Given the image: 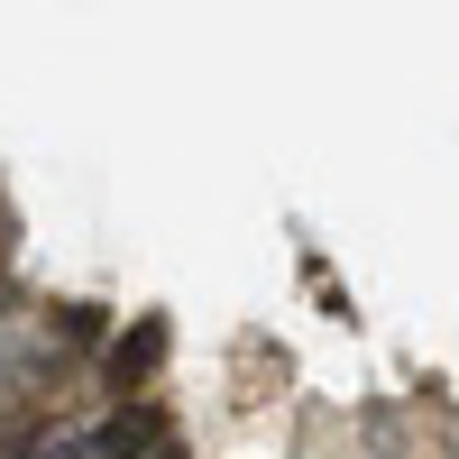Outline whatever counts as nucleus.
Listing matches in <instances>:
<instances>
[{
    "mask_svg": "<svg viewBox=\"0 0 459 459\" xmlns=\"http://www.w3.org/2000/svg\"><path fill=\"white\" fill-rule=\"evenodd\" d=\"M175 441V423H166V404H147V395H120L101 413V423H83L74 432V459H157Z\"/></svg>",
    "mask_w": 459,
    "mask_h": 459,
    "instance_id": "obj_1",
    "label": "nucleus"
},
{
    "mask_svg": "<svg viewBox=\"0 0 459 459\" xmlns=\"http://www.w3.org/2000/svg\"><path fill=\"white\" fill-rule=\"evenodd\" d=\"M166 350H175V322H166V313H138V322L101 350V386H110V404H120V395H138L147 377L166 368Z\"/></svg>",
    "mask_w": 459,
    "mask_h": 459,
    "instance_id": "obj_2",
    "label": "nucleus"
},
{
    "mask_svg": "<svg viewBox=\"0 0 459 459\" xmlns=\"http://www.w3.org/2000/svg\"><path fill=\"white\" fill-rule=\"evenodd\" d=\"M74 432H83V423H65V413H56V423L37 432V441H28L19 459H74Z\"/></svg>",
    "mask_w": 459,
    "mask_h": 459,
    "instance_id": "obj_3",
    "label": "nucleus"
},
{
    "mask_svg": "<svg viewBox=\"0 0 459 459\" xmlns=\"http://www.w3.org/2000/svg\"><path fill=\"white\" fill-rule=\"evenodd\" d=\"M157 459H194V450H184V441H166V450H157Z\"/></svg>",
    "mask_w": 459,
    "mask_h": 459,
    "instance_id": "obj_4",
    "label": "nucleus"
},
{
    "mask_svg": "<svg viewBox=\"0 0 459 459\" xmlns=\"http://www.w3.org/2000/svg\"><path fill=\"white\" fill-rule=\"evenodd\" d=\"M0 257H10V221H0Z\"/></svg>",
    "mask_w": 459,
    "mask_h": 459,
    "instance_id": "obj_5",
    "label": "nucleus"
}]
</instances>
